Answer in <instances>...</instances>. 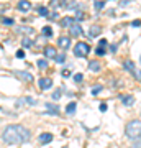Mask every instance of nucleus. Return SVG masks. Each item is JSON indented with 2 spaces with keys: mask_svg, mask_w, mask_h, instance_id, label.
<instances>
[{
  "mask_svg": "<svg viewBox=\"0 0 141 148\" xmlns=\"http://www.w3.org/2000/svg\"><path fill=\"white\" fill-rule=\"evenodd\" d=\"M16 33H30V35H33V28H28V27H18L16 28Z\"/></svg>",
  "mask_w": 141,
  "mask_h": 148,
  "instance_id": "nucleus-17",
  "label": "nucleus"
},
{
  "mask_svg": "<svg viewBox=\"0 0 141 148\" xmlns=\"http://www.w3.org/2000/svg\"><path fill=\"white\" fill-rule=\"evenodd\" d=\"M46 107H48V115H58V112H59V109H58V106H52V104H46Z\"/></svg>",
  "mask_w": 141,
  "mask_h": 148,
  "instance_id": "nucleus-15",
  "label": "nucleus"
},
{
  "mask_svg": "<svg viewBox=\"0 0 141 148\" xmlns=\"http://www.w3.org/2000/svg\"><path fill=\"white\" fill-rule=\"evenodd\" d=\"M120 101H121V104L123 106H126V107H130V106H133L135 104V97L133 95H120Z\"/></svg>",
  "mask_w": 141,
  "mask_h": 148,
  "instance_id": "nucleus-7",
  "label": "nucleus"
},
{
  "mask_svg": "<svg viewBox=\"0 0 141 148\" xmlns=\"http://www.w3.org/2000/svg\"><path fill=\"white\" fill-rule=\"evenodd\" d=\"M95 53L99 54V56H104V54H105V48L104 46H99L97 49H95Z\"/></svg>",
  "mask_w": 141,
  "mask_h": 148,
  "instance_id": "nucleus-25",
  "label": "nucleus"
},
{
  "mask_svg": "<svg viewBox=\"0 0 141 148\" xmlns=\"http://www.w3.org/2000/svg\"><path fill=\"white\" fill-rule=\"evenodd\" d=\"M130 148H141V140H138V142H135L133 145H131Z\"/></svg>",
  "mask_w": 141,
  "mask_h": 148,
  "instance_id": "nucleus-32",
  "label": "nucleus"
},
{
  "mask_svg": "<svg viewBox=\"0 0 141 148\" xmlns=\"http://www.w3.org/2000/svg\"><path fill=\"white\" fill-rule=\"evenodd\" d=\"M58 46H59V48H63V49H67V48L71 46V38H69L67 35H64V36H59Z\"/></svg>",
  "mask_w": 141,
  "mask_h": 148,
  "instance_id": "nucleus-4",
  "label": "nucleus"
},
{
  "mask_svg": "<svg viewBox=\"0 0 141 148\" xmlns=\"http://www.w3.org/2000/svg\"><path fill=\"white\" fill-rule=\"evenodd\" d=\"M16 8H18L20 12H28L30 8H31V3H30L28 0H20L18 5H16Z\"/></svg>",
  "mask_w": 141,
  "mask_h": 148,
  "instance_id": "nucleus-10",
  "label": "nucleus"
},
{
  "mask_svg": "<svg viewBox=\"0 0 141 148\" xmlns=\"http://www.w3.org/2000/svg\"><path fill=\"white\" fill-rule=\"evenodd\" d=\"M44 54H46V58L54 59L56 56H58V51H56V48L54 46H46L44 48Z\"/></svg>",
  "mask_w": 141,
  "mask_h": 148,
  "instance_id": "nucleus-11",
  "label": "nucleus"
},
{
  "mask_svg": "<svg viewBox=\"0 0 141 148\" xmlns=\"http://www.w3.org/2000/svg\"><path fill=\"white\" fill-rule=\"evenodd\" d=\"M76 109H77V104H76V102H69L67 104V107H66V114H67V115H72L74 112H76Z\"/></svg>",
  "mask_w": 141,
  "mask_h": 148,
  "instance_id": "nucleus-16",
  "label": "nucleus"
},
{
  "mask_svg": "<svg viewBox=\"0 0 141 148\" xmlns=\"http://www.w3.org/2000/svg\"><path fill=\"white\" fill-rule=\"evenodd\" d=\"M94 7H95V10H102V8L105 7V2H104V0H95Z\"/></svg>",
  "mask_w": 141,
  "mask_h": 148,
  "instance_id": "nucleus-19",
  "label": "nucleus"
},
{
  "mask_svg": "<svg viewBox=\"0 0 141 148\" xmlns=\"http://www.w3.org/2000/svg\"><path fill=\"white\" fill-rule=\"evenodd\" d=\"M102 89H104V87H102V86H100V84H95L94 86V87H92V94H99V92H102Z\"/></svg>",
  "mask_w": 141,
  "mask_h": 148,
  "instance_id": "nucleus-22",
  "label": "nucleus"
},
{
  "mask_svg": "<svg viewBox=\"0 0 141 148\" xmlns=\"http://www.w3.org/2000/svg\"><path fill=\"white\" fill-rule=\"evenodd\" d=\"M15 76L20 77V79H23V81H28V82L33 81V76L30 73H26V71H15Z\"/></svg>",
  "mask_w": 141,
  "mask_h": 148,
  "instance_id": "nucleus-6",
  "label": "nucleus"
},
{
  "mask_svg": "<svg viewBox=\"0 0 141 148\" xmlns=\"http://www.w3.org/2000/svg\"><path fill=\"white\" fill-rule=\"evenodd\" d=\"M21 45H23V48H30V46H33V41L31 40H28V38H23Z\"/></svg>",
  "mask_w": 141,
  "mask_h": 148,
  "instance_id": "nucleus-21",
  "label": "nucleus"
},
{
  "mask_svg": "<svg viewBox=\"0 0 141 148\" xmlns=\"http://www.w3.org/2000/svg\"><path fill=\"white\" fill-rule=\"evenodd\" d=\"M74 23H76V18H71V16H66V18H63L61 20V27H72Z\"/></svg>",
  "mask_w": 141,
  "mask_h": 148,
  "instance_id": "nucleus-14",
  "label": "nucleus"
},
{
  "mask_svg": "<svg viewBox=\"0 0 141 148\" xmlns=\"http://www.w3.org/2000/svg\"><path fill=\"white\" fill-rule=\"evenodd\" d=\"M110 51H112V53H115V51H116V45H112V48H110Z\"/></svg>",
  "mask_w": 141,
  "mask_h": 148,
  "instance_id": "nucleus-39",
  "label": "nucleus"
},
{
  "mask_svg": "<svg viewBox=\"0 0 141 148\" xmlns=\"http://www.w3.org/2000/svg\"><path fill=\"white\" fill-rule=\"evenodd\" d=\"M52 140V135L51 133H41V135H40V137H38V142L41 143V145H48V143L51 142Z\"/></svg>",
  "mask_w": 141,
  "mask_h": 148,
  "instance_id": "nucleus-9",
  "label": "nucleus"
},
{
  "mask_svg": "<svg viewBox=\"0 0 141 148\" xmlns=\"http://www.w3.org/2000/svg\"><path fill=\"white\" fill-rule=\"evenodd\" d=\"M133 76H135V77H136V79H138V81H141V71H140V69H136V71H135V74H133Z\"/></svg>",
  "mask_w": 141,
  "mask_h": 148,
  "instance_id": "nucleus-30",
  "label": "nucleus"
},
{
  "mask_svg": "<svg viewBox=\"0 0 141 148\" xmlns=\"http://www.w3.org/2000/svg\"><path fill=\"white\" fill-rule=\"evenodd\" d=\"M40 87L43 90H48L49 87H52V79H49V77H41L40 79Z\"/></svg>",
  "mask_w": 141,
  "mask_h": 148,
  "instance_id": "nucleus-8",
  "label": "nucleus"
},
{
  "mask_svg": "<svg viewBox=\"0 0 141 148\" xmlns=\"http://www.w3.org/2000/svg\"><path fill=\"white\" fill-rule=\"evenodd\" d=\"M100 33H102V28H100L99 25H94V27H90V30H89V35L92 38H97Z\"/></svg>",
  "mask_w": 141,
  "mask_h": 148,
  "instance_id": "nucleus-13",
  "label": "nucleus"
},
{
  "mask_svg": "<svg viewBox=\"0 0 141 148\" xmlns=\"http://www.w3.org/2000/svg\"><path fill=\"white\" fill-rule=\"evenodd\" d=\"M89 53H90V46L87 45V43L79 41L77 45L74 46V54H76L77 58H85Z\"/></svg>",
  "mask_w": 141,
  "mask_h": 148,
  "instance_id": "nucleus-3",
  "label": "nucleus"
},
{
  "mask_svg": "<svg viewBox=\"0 0 141 148\" xmlns=\"http://www.w3.org/2000/svg\"><path fill=\"white\" fill-rule=\"evenodd\" d=\"M56 61H58V63H61V64H63L64 61H66V56H64V54H58V56H56Z\"/></svg>",
  "mask_w": 141,
  "mask_h": 148,
  "instance_id": "nucleus-26",
  "label": "nucleus"
},
{
  "mask_svg": "<svg viewBox=\"0 0 141 148\" xmlns=\"http://www.w3.org/2000/svg\"><path fill=\"white\" fill-rule=\"evenodd\" d=\"M82 79H84L82 74H76V76H74V81H76V82H80Z\"/></svg>",
  "mask_w": 141,
  "mask_h": 148,
  "instance_id": "nucleus-28",
  "label": "nucleus"
},
{
  "mask_svg": "<svg viewBox=\"0 0 141 148\" xmlns=\"http://www.w3.org/2000/svg\"><path fill=\"white\" fill-rule=\"evenodd\" d=\"M2 23H5V25H12L13 20H12V18H2Z\"/></svg>",
  "mask_w": 141,
  "mask_h": 148,
  "instance_id": "nucleus-29",
  "label": "nucleus"
},
{
  "mask_svg": "<svg viewBox=\"0 0 141 148\" xmlns=\"http://www.w3.org/2000/svg\"><path fill=\"white\" fill-rule=\"evenodd\" d=\"M131 27H141V20H133L131 21Z\"/></svg>",
  "mask_w": 141,
  "mask_h": 148,
  "instance_id": "nucleus-31",
  "label": "nucleus"
},
{
  "mask_svg": "<svg viewBox=\"0 0 141 148\" xmlns=\"http://www.w3.org/2000/svg\"><path fill=\"white\" fill-rule=\"evenodd\" d=\"M80 18H84V13L80 10H77V20H80Z\"/></svg>",
  "mask_w": 141,
  "mask_h": 148,
  "instance_id": "nucleus-36",
  "label": "nucleus"
},
{
  "mask_svg": "<svg viewBox=\"0 0 141 148\" xmlns=\"http://www.w3.org/2000/svg\"><path fill=\"white\" fill-rule=\"evenodd\" d=\"M31 133L28 128L23 125H8L2 133V140L8 145H18V143H25L30 140Z\"/></svg>",
  "mask_w": 141,
  "mask_h": 148,
  "instance_id": "nucleus-1",
  "label": "nucleus"
},
{
  "mask_svg": "<svg viewBox=\"0 0 141 148\" xmlns=\"http://www.w3.org/2000/svg\"><path fill=\"white\" fill-rule=\"evenodd\" d=\"M69 33H71V36H80V35H84L82 27H80L79 23H74L72 27L69 28Z\"/></svg>",
  "mask_w": 141,
  "mask_h": 148,
  "instance_id": "nucleus-5",
  "label": "nucleus"
},
{
  "mask_svg": "<svg viewBox=\"0 0 141 148\" xmlns=\"http://www.w3.org/2000/svg\"><path fill=\"white\" fill-rule=\"evenodd\" d=\"M38 13H40L41 16H46L48 15V8L46 7H38Z\"/></svg>",
  "mask_w": 141,
  "mask_h": 148,
  "instance_id": "nucleus-23",
  "label": "nucleus"
},
{
  "mask_svg": "<svg viewBox=\"0 0 141 148\" xmlns=\"http://www.w3.org/2000/svg\"><path fill=\"white\" fill-rule=\"evenodd\" d=\"M58 5H59V0H51V7H54V8H56Z\"/></svg>",
  "mask_w": 141,
  "mask_h": 148,
  "instance_id": "nucleus-34",
  "label": "nucleus"
},
{
  "mask_svg": "<svg viewBox=\"0 0 141 148\" xmlns=\"http://www.w3.org/2000/svg\"><path fill=\"white\" fill-rule=\"evenodd\" d=\"M63 76H64V77H69V76H71V73L66 69V71H63Z\"/></svg>",
  "mask_w": 141,
  "mask_h": 148,
  "instance_id": "nucleus-38",
  "label": "nucleus"
},
{
  "mask_svg": "<svg viewBox=\"0 0 141 148\" xmlns=\"http://www.w3.org/2000/svg\"><path fill=\"white\" fill-rule=\"evenodd\" d=\"M43 35H44V36H51L52 35V28L51 27H44L43 28Z\"/></svg>",
  "mask_w": 141,
  "mask_h": 148,
  "instance_id": "nucleus-20",
  "label": "nucleus"
},
{
  "mask_svg": "<svg viewBox=\"0 0 141 148\" xmlns=\"http://www.w3.org/2000/svg\"><path fill=\"white\" fill-rule=\"evenodd\" d=\"M89 69L90 71H100V64L97 61H90L89 63Z\"/></svg>",
  "mask_w": 141,
  "mask_h": 148,
  "instance_id": "nucleus-18",
  "label": "nucleus"
},
{
  "mask_svg": "<svg viewBox=\"0 0 141 148\" xmlns=\"http://www.w3.org/2000/svg\"><path fill=\"white\" fill-rule=\"evenodd\" d=\"M99 46H107V40H105V38H102L99 41Z\"/></svg>",
  "mask_w": 141,
  "mask_h": 148,
  "instance_id": "nucleus-33",
  "label": "nucleus"
},
{
  "mask_svg": "<svg viewBox=\"0 0 141 148\" xmlns=\"http://www.w3.org/2000/svg\"><path fill=\"white\" fill-rule=\"evenodd\" d=\"M125 133L131 140L141 138V120H130L125 127Z\"/></svg>",
  "mask_w": 141,
  "mask_h": 148,
  "instance_id": "nucleus-2",
  "label": "nucleus"
},
{
  "mask_svg": "<svg viewBox=\"0 0 141 148\" xmlns=\"http://www.w3.org/2000/svg\"><path fill=\"white\" fill-rule=\"evenodd\" d=\"M23 56H25V53H23V51H16V58H23Z\"/></svg>",
  "mask_w": 141,
  "mask_h": 148,
  "instance_id": "nucleus-35",
  "label": "nucleus"
},
{
  "mask_svg": "<svg viewBox=\"0 0 141 148\" xmlns=\"http://www.w3.org/2000/svg\"><path fill=\"white\" fill-rule=\"evenodd\" d=\"M123 68H125L126 71H130L131 74H135V71H136L135 63H133V61H130V59H126V61H123Z\"/></svg>",
  "mask_w": 141,
  "mask_h": 148,
  "instance_id": "nucleus-12",
  "label": "nucleus"
},
{
  "mask_svg": "<svg viewBox=\"0 0 141 148\" xmlns=\"http://www.w3.org/2000/svg\"><path fill=\"white\" fill-rule=\"evenodd\" d=\"M100 110H102V112L107 110V104H100Z\"/></svg>",
  "mask_w": 141,
  "mask_h": 148,
  "instance_id": "nucleus-37",
  "label": "nucleus"
},
{
  "mask_svg": "<svg viewBox=\"0 0 141 148\" xmlns=\"http://www.w3.org/2000/svg\"><path fill=\"white\" fill-rule=\"evenodd\" d=\"M38 68H40V69H46L48 68V63L44 61V59H40V61H38Z\"/></svg>",
  "mask_w": 141,
  "mask_h": 148,
  "instance_id": "nucleus-24",
  "label": "nucleus"
},
{
  "mask_svg": "<svg viewBox=\"0 0 141 148\" xmlns=\"http://www.w3.org/2000/svg\"><path fill=\"white\" fill-rule=\"evenodd\" d=\"M59 97H61V89H58L54 94H52V99H54V101H58Z\"/></svg>",
  "mask_w": 141,
  "mask_h": 148,
  "instance_id": "nucleus-27",
  "label": "nucleus"
}]
</instances>
